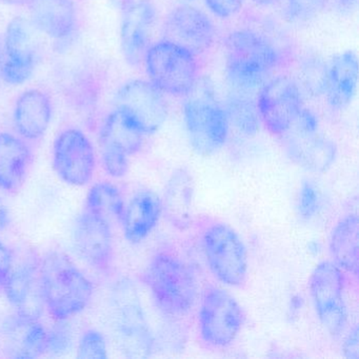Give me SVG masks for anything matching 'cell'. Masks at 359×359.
<instances>
[{"mask_svg":"<svg viewBox=\"0 0 359 359\" xmlns=\"http://www.w3.org/2000/svg\"><path fill=\"white\" fill-rule=\"evenodd\" d=\"M142 279L157 308L167 316H187L198 299V283L194 269L172 248H161L153 254Z\"/></svg>","mask_w":359,"mask_h":359,"instance_id":"obj_1","label":"cell"},{"mask_svg":"<svg viewBox=\"0 0 359 359\" xmlns=\"http://www.w3.org/2000/svg\"><path fill=\"white\" fill-rule=\"evenodd\" d=\"M41 283L45 308L56 321L81 314L93 298L92 281L60 252H50L41 258Z\"/></svg>","mask_w":359,"mask_h":359,"instance_id":"obj_2","label":"cell"},{"mask_svg":"<svg viewBox=\"0 0 359 359\" xmlns=\"http://www.w3.org/2000/svg\"><path fill=\"white\" fill-rule=\"evenodd\" d=\"M226 75L233 91L258 93L277 68L280 56L275 46L262 35L239 30L226 39Z\"/></svg>","mask_w":359,"mask_h":359,"instance_id":"obj_3","label":"cell"},{"mask_svg":"<svg viewBox=\"0 0 359 359\" xmlns=\"http://www.w3.org/2000/svg\"><path fill=\"white\" fill-rule=\"evenodd\" d=\"M184 97V125L191 144L199 154H214L226 144L230 123L213 85L198 77Z\"/></svg>","mask_w":359,"mask_h":359,"instance_id":"obj_4","label":"cell"},{"mask_svg":"<svg viewBox=\"0 0 359 359\" xmlns=\"http://www.w3.org/2000/svg\"><path fill=\"white\" fill-rule=\"evenodd\" d=\"M201 245L212 274L229 287L247 283L249 256L241 235L230 224L212 220L203 226Z\"/></svg>","mask_w":359,"mask_h":359,"instance_id":"obj_5","label":"cell"},{"mask_svg":"<svg viewBox=\"0 0 359 359\" xmlns=\"http://www.w3.org/2000/svg\"><path fill=\"white\" fill-rule=\"evenodd\" d=\"M115 333L121 352L129 358H144L154 350V337L147 321L137 290L127 279L111 292Z\"/></svg>","mask_w":359,"mask_h":359,"instance_id":"obj_6","label":"cell"},{"mask_svg":"<svg viewBox=\"0 0 359 359\" xmlns=\"http://www.w3.org/2000/svg\"><path fill=\"white\" fill-rule=\"evenodd\" d=\"M144 62L151 83L175 97L186 96L199 77L195 54L168 39L151 45Z\"/></svg>","mask_w":359,"mask_h":359,"instance_id":"obj_7","label":"cell"},{"mask_svg":"<svg viewBox=\"0 0 359 359\" xmlns=\"http://www.w3.org/2000/svg\"><path fill=\"white\" fill-rule=\"evenodd\" d=\"M245 320L243 306L230 292L216 285L205 290L199 306L198 332L207 348L222 350L232 344Z\"/></svg>","mask_w":359,"mask_h":359,"instance_id":"obj_8","label":"cell"},{"mask_svg":"<svg viewBox=\"0 0 359 359\" xmlns=\"http://www.w3.org/2000/svg\"><path fill=\"white\" fill-rule=\"evenodd\" d=\"M309 289L319 321L330 335L337 337L348 323L344 271L333 262H321L311 274Z\"/></svg>","mask_w":359,"mask_h":359,"instance_id":"obj_9","label":"cell"},{"mask_svg":"<svg viewBox=\"0 0 359 359\" xmlns=\"http://www.w3.org/2000/svg\"><path fill=\"white\" fill-rule=\"evenodd\" d=\"M285 135V152L299 167L323 173L335 161V142L319 132L318 121L311 111L302 109L297 121Z\"/></svg>","mask_w":359,"mask_h":359,"instance_id":"obj_10","label":"cell"},{"mask_svg":"<svg viewBox=\"0 0 359 359\" xmlns=\"http://www.w3.org/2000/svg\"><path fill=\"white\" fill-rule=\"evenodd\" d=\"M96 163L95 148L81 130H62L54 140L52 165L66 184L75 187L89 184L95 173Z\"/></svg>","mask_w":359,"mask_h":359,"instance_id":"obj_11","label":"cell"},{"mask_svg":"<svg viewBox=\"0 0 359 359\" xmlns=\"http://www.w3.org/2000/svg\"><path fill=\"white\" fill-rule=\"evenodd\" d=\"M35 28L28 20L15 18L8 25L4 37L0 79L10 86H20L34 74L39 60Z\"/></svg>","mask_w":359,"mask_h":359,"instance_id":"obj_12","label":"cell"},{"mask_svg":"<svg viewBox=\"0 0 359 359\" xmlns=\"http://www.w3.org/2000/svg\"><path fill=\"white\" fill-rule=\"evenodd\" d=\"M257 107L264 127L274 135H285L304 109L302 92L292 77H276L258 92Z\"/></svg>","mask_w":359,"mask_h":359,"instance_id":"obj_13","label":"cell"},{"mask_svg":"<svg viewBox=\"0 0 359 359\" xmlns=\"http://www.w3.org/2000/svg\"><path fill=\"white\" fill-rule=\"evenodd\" d=\"M114 102L115 108L131 116L147 136L158 131L167 119L163 92L151 81H127L117 90Z\"/></svg>","mask_w":359,"mask_h":359,"instance_id":"obj_14","label":"cell"},{"mask_svg":"<svg viewBox=\"0 0 359 359\" xmlns=\"http://www.w3.org/2000/svg\"><path fill=\"white\" fill-rule=\"evenodd\" d=\"M165 39L178 43L193 54L208 51L215 43L216 30L207 14L192 6H180L168 14Z\"/></svg>","mask_w":359,"mask_h":359,"instance_id":"obj_15","label":"cell"},{"mask_svg":"<svg viewBox=\"0 0 359 359\" xmlns=\"http://www.w3.org/2000/svg\"><path fill=\"white\" fill-rule=\"evenodd\" d=\"M41 259L34 255L26 258L12 270L4 285L8 302L20 316L39 319L45 310L41 291Z\"/></svg>","mask_w":359,"mask_h":359,"instance_id":"obj_16","label":"cell"},{"mask_svg":"<svg viewBox=\"0 0 359 359\" xmlns=\"http://www.w3.org/2000/svg\"><path fill=\"white\" fill-rule=\"evenodd\" d=\"M121 13V53L130 66H138L144 62L147 50L151 46V34L157 18L156 7L151 0H136Z\"/></svg>","mask_w":359,"mask_h":359,"instance_id":"obj_17","label":"cell"},{"mask_svg":"<svg viewBox=\"0 0 359 359\" xmlns=\"http://www.w3.org/2000/svg\"><path fill=\"white\" fill-rule=\"evenodd\" d=\"M77 253L92 268L108 272L114 262L112 226L104 220L83 211L74 226Z\"/></svg>","mask_w":359,"mask_h":359,"instance_id":"obj_18","label":"cell"},{"mask_svg":"<svg viewBox=\"0 0 359 359\" xmlns=\"http://www.w3.org/2000/svg\"><path fill=\"white\" fill-rule=\"evenodd\" d=\"M5 352L14 358H36L48 352L49 330L39 319L11 315L3 323Z\"/></svg>","mask_w":359,"mask_h":359,"instance_id":"obj_19","label":"cell"},{"mask_svg":"<svg viewBox=\"0 0 359 359\" xmlns=\"http://www.w3.org/2000/svg\"><path fill=\"white\" fill-rule=\"evenodd\" d=\"M53 117V104L43 90L22 92L14 104L13 123L16 133L27 142L41 140L47 133Z\"/></svg>","mask_w":359,"mask_h":359,"instance_id":"obj_20","label":"cell"},{"mask_svg":"<svg viewBox=\"0 0 359 359\" xmlns=\"http://www.w3.org/2000/svg\"><path fill=\"white\" fill-rule=\"evenodd\" d=\"M31 24L56 43L69 41L77 31L79 18L72 0H31Z\"/></svg>","mask_w":359,"mask_h":359,"instance_id":"obj_21","label":"cell"},{"mask_svg":"<svg viewBox=\"0 0 359 359\" xmlns=\"http://www.w3.org/2000/svg\"><path fill=\"white\" fill-rule=\"evenodd\" d=\"M30 144L18 134L0 132V190L16 193L26 182L32 165Z\"/></svg>","mask_w":359,"mask_h":359,"instance_id":"obj_22","label":"cell"},{"mask_svg":"<svg viewBox=\"0 0 359 359\" xmlns=\"http://www.w3.org/2000/svg\"><path fill=\"white\" fill-rule=\"evenodd\" d=\"M163 214V203L152 190L138 191L123 212L121 226L125 238L132 245L144 241L156 228Z\"/></svg>","mask_w":359,"mask_h":359,"instance_id":"obj_23","label":"cell"},{"mask_svg":"<svg viewBox=\"0 0 359 359\" xmlns=\"http://www.w3.org/2000/svg\"><path fill=\"white\" fill-rule=\"evenodd\" d=\"M358 81V60L353 51H344L327 62L325 95L333 112L344 110L352 102Z\"/></svg>","mask_w":359,"mask_h":359,"instance_id":"obj_24","label":"cell"},{"mask_svg":"<svg viewBox=\"0 0 359 359\" xmlns=\"http://www.w3.org/2000/svg\"><path fill=\"white\" fill-rule=\"evenodd\" d=\"M144 133L131 116L115 108L102 123L100 132L102 152L133 156L144 146Z\"/></svg>","mask_w":359,"mask_h":359,"instance_id":"obj_25","label":"cell"},{"mask_svg":"<svg viewBox=\"0 0 359 359\" xmlns=\"http://www.w3.org/2000/svg\"><path fill=\"white\" fill-rule=\"evenodd\" d=\"M163 212L168 222L180 231L187 230L194 220V182L186 169H178L168 180L163 193Z\"/></svg>","mask_w":359,"mask_h":359,"instance_id":"obj_26","label":"cell"},{"mask_svg":"<svg viewBox=\"0 0 359 359\" xmlns=\"http://www.w3.org/2000/svg\"><path fill=\"white\" fill-rule=\"evenodd\" d=\"M359 222L356 214H346L332 230L329 251L332 262L344 272L358 275Z\"/></svg>","mask_w":359,"mask_h":359,"instance_id":"obj_27","label":"cell"},{"mask_svg":"<svg viewBox=\"0 0 359 359\" xmlns=\"http://www.w3.org/2000/svg\"><path fill=\"white\" fill-rule=\"evenodd\" d=\"M126 203L123 193L110 182H100L90 188L85 211L111 226L121 224Z\"/></svg>","mask_w":359,"mask_h":359,"instance_id":"obj_28","label":"cell"},{"mask_svg":"<svg viewBox=\"0 0 359 359\" xmlns=\"http://www.w3.org/2000/svg\"><path fill=\"white\" fill-rule=\"evenodd\" d=\"M229 123L239 133L247 136H255L259 132L260 121L257 100L252 94L232 91L224 104Z\"/></svg>","mask_w":359,"mask_h":359,"instance_id":"obj_29","label":"cell"},{"mask_svg":"<svg viewBox=\"0 0 359 359\" xmlns=\"http://www.w3.org/2000/svg\"><path fill=\"white\" fill-rule=\"evenodd\" d=\"M299 87L311 97L325 95L327 88V62L317 55L304 56L296 67L295 77H292Z\"/></svg>","mask_w":359,"mask_h":359,"instance_id":"obj_30","label":"cell"},{"mask_svg":"<svg viewBox=\"0 0 359 359\" xmlns=\"http://www.w3.org/2000/svg\"><path fill=\"white\" fill-rule=\"evenodd\" d=\"M329 0H287L285 6V16L292 22H306L318 18Z\"/></svg>","mask_w":359,"mask_h":359,"instance_id":"obj_31","label":"cell"},{"mask_svg":"<svg viewBox=\"0 0 359 359\" xmlns=\"http://www.w3.org/2000/svg\"><path fill=\"white\" fill-rule=\"evenodd\" d=\"M323 205V195L318 187L312 180L302 182L298 194L297 212L304 222H310L320 211Z\"/></svg>","mask_w":359,"mask_h":359,"instance_id":"obj_32","label":"cell"},{"mask_svg":"<svg viewBox=\"0 0 359 359\" xmlns=\"http://www.w3.org/2000/svg\"><path fill=\"white\" fill-rule=\"evenodd\" d=\"M77 357L97 359H104L108 357V348L102 332L93 327L83 332L77 346Z\"/></svg>","mask_w":359,"mask_h":359,"instance_id":"obj_33","label":"cell"},{"mask_svg":"<svg viewBox=\"0 0 359 359\" xmlns=\"http://www.w3.org/2000/svg\"><path fill=\"white\" fill-rule=\"evenodd\" d=\"M68 320L57 321V325L49 330L48 352L52 355H62L70 348L72 333L67 325Z\"/></svg>","mask_w":359,"mask_h":359,"instance_id":"obj_34","label":"cell"},{"mask_svg":"<svg viewBox=\"0 0 359 359\" xmlns=\"http://www.w3.org/2000/svg\"><path fill=\"white\" fill-rule=\"evenodd\" d=\"M104 172L113 178H121L129 171V157L115 153L102 152Z\"/></svg>","mask_w":359,"mask_h":359,"instance_id":"obj_35","label":"cell"},{"mask_svg":"<svg viewBox=\"0 0 359 359\" xmlns=\"http://www.w3.org/2000/svg\"><path fill=\"white\" fill-rule=\"evenodd\" d=\"M205 3L214 15L226 20L243 9L245 0H205Z\"/></svg>","mask_w":359,"mask_h":359,"instance_id":"obj_36","label":"cell"},{"mask_svg":"<svg viewBox=\"0 0 359 359\" xmlns=\"http://www.w3.org/2000/svg\"><path fill=\"white\" fill-rule=\"evenodd\" d=\"M13 270V255L11 250L0 241V287H4Z\"/></svg>","mask_w":359,"mask_h":359,"instance_id":"obj_37","label":"cell"},{"mask_svg":"<svg viewBox=\"0 0 359 359\" xmlns=\"http://www.w3.org/2000/svg\"><path fill=\"white\" fill-rule=\"evenodd\" d=\"M359 330L358 325H355L346 336L344 344V356L348 359L359 358Z\"/></svg>","mask_w":359,"mask_h":359,"instance_id":"obj_38","label":"cell"},{"mask_svg":"<svg viewBox=\"0 0 359 359\" xmlns=\"http://www.w3.org/2000/svg\"><path fill=\"white\" fill-rule=\"evenodd\" d=\"M329 5L333 6L339 13L350 14L357 9L358 0H329Z\"/></svg>","mask_w":359,"mask_h":359,"instance_id":"obj_39","label":"cell"},{"mask_svg":"<svg viewBox=\"0 0 359 359\" xmlns=\"http://www.w3.org/2000/svg\"><path fill=\"white\" fill-rule=\"evenodd\" d=\"M12 218L9 208L5 201L0 198V233L7 230L11 226Z\"/></svg>","mask_w":359,"mask_h":359,"instance_id":"obj_40","label":"cell"},{"mask_svg":"<svg viewBox=\"0 0 359 359\" xmlns=\"http://www.w3.org/2000/svg\"><path fill=\"white\" fill-rule=\"evenodd\" d=\"M136 0H112V3L114 4L115 7L118 8L121 12L123 10L129 8L132 4L135 3Z\"/></svg>","mask_w":359,"mask_h":359,"instance_id":"obj_41","label":"cell"},{"mask_svg":"<svg viewBox=\"0 0 359 359\" xmlns=\"http://www.w3.org/2000/svg\"><path fill=\"white\" fill-rule=\"evenodd\" d=\"M0 1L12 7H22V6H28L31 0H0Z\"/></svg>","mask_w":359,"mask_h":359,"instance_id":"obj_42","label":"cell"},{"mask_svg":"<svg viewBox=\"0 0 359 359\" xmlns=\"http://www.w3.org/2000/svg\"><path fill=\"white\" fill-rule=\"evenodd\" d=\"M253 1L256 5L262 6V7H271V6H274L280 0H253Z\"/></svg>","mask_w":359,"mask_h":359,"instance_id":"obj_43","label":"cell"},{"mask_svg":"<svg viewBox=\"0 0 359 359\" xmlns=\"http://www.w3.org/2000/svg\"><path fill=\"white\" fill-rule=\"evenodd\" d=\"M3 55H4L3 41H1V39H0V64H1V60H3Z\"/></svg>","mask_w":359,"mask_h":359,"instance_id":"obj_44","label":"cell"},{"mask_svg":"<svg viewBox=\"0 0 359 359\" xmlns=\"http://www.w3.org/2000/svg\"><path fill=\"white\" fill-rule=\"evenodd\" d=\"M184 1H192V0H184Z\"/></svg>","mask_w":359,"mask_h":359,"instance_id":"obj_45","label":"cell"}]
</instances>
